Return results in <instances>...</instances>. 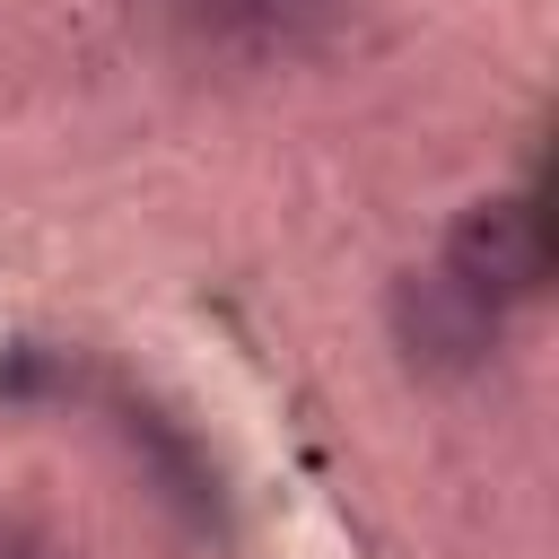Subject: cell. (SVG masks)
I'll use <instances>...</instances> for the list:
<instances>
[{
    "mask_svg": "<svg viewBox=\"0 0 559 559\" xmlns=\"http://www.w3.org/2000/svg\"><path fill=\"white\" fill-rule=\"evenodd\" d=\"M384 323H393L402 367L428 376V384H463L498 349V306H480L454 271H402L393 297H384Z\"/></svg>",
    "mask_w": 559,
    "mask_h": 559,
    "instance_id": "obj_1",
    "label": "cell"
},
{
    "mask_svg": "<svg viewBox=\"0 0 559 559\" xmlns=\"http://www.w3.org/2000/svg\"><path fill=\"white\" fill-rule=\"evenodd\" d=\"M437 271H454L480 306H524V297L550 288V227H542L533 201L489 192L445 227V262Z\"/></svg>",
    "mask_w": 559,
    "mask_h": 559,
    "instance_id": "obj_2",
    "label": "cell"
},
{
    "mask_svg": "<svg viewBox=\"0 0 559 559\" xmlns=\"http://www.w3.org/2000/svg\"><path fill=\"white\" fill-rule=\"evenodd\" d=\"M192 44L227 52V61H314L349 35V9L358 0H175Z\"/></svg>",
    "mask_w": 559,
    "mask_h": 559,
    "instance_id": "obj_3",
    "label": "cell"
},
{
    "mask_svg": "<svg viewBox=\"0 0 559 559\" xmlns=\"http://www.w3.org/2000/svg\"><path fill=\"white\" fill-rule=\"evenodd\" d=\"M0 559H61L35 524H17V515H0Z\"/></svg>",
    "mask_w": 559,
    "mask_h": 559,
    "instance_id": "obj_4",
    "label": "cell"
}]
</instances>
